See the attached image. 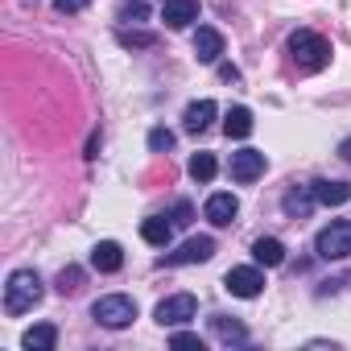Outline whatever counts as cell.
Listing matches in <instances>:
<instances>
[{"label": "cell", "mask_w": 351, "mask_h": 351, "mask_svg": "<svg viewBox=\"0 0 351 351\" xmlns=\"http://www.w3.org/2000/svg\"><path fill=\"white\" fill-rule=\"evenodd\" d=\"M141 236H145V244H153V248H165V244L173 240V219L165 223L161 215H153V219H145V223H141Z\"/></svg>", "instance_id": "ac0fdd59"}, {"label": "cell", "mask_w": 351, "mask_h": 351, "mask_svg": "<svg viewBox=\"0 0 351 351\" xmlns=\"http://www.w3.org/2000/svg\"><path fill=\"white\" fill-rule=\"evenodd\" d=\"M203 215H207L215 228H228V223L240 215V199H236V195H228V191H219V195H211V199H207Z\"/></svg>", "instance_id": "30bf717a"}, {"label": "cell", "mask_w": 351, "mask_h": 351, "mask_svg": "<svg viewBox=\"0 0 351 351\" xmlns=\"http://www.w3.org/2000/svg\"><path fill=\"white\" fill-rule=\"evenodd\" d=\"M211 330H215V339L219 343H248V330L236 322V318H228V314H211Z\"/></svg>", "instance_id": "e0dca14e"}, {"label": "cell", "mask_w": 351, "mask_h": 351, "mask_svg": "<svg viewBox=\"0 0 351 351\" xmlns=\"http://www.w3.org/2000/svg\"><path fill=\"white\" fill-rule=\"evenodd\" d=\"M219 75H223L228 83H236V79H240V71H236V66H219Z\"/></svg>", "instance_id": "f1b7e54d"}, {"label": "cell", "mask_w": 351, "mask_h": 351, "mask_svg": "<svg viewBox=\"0 0 351 351\" xmlns=\"http://www.w3.org/2000/svg\"><path fill=\"white\" fill-rule=\"evenodd\" d=\"M54 343H58L54 322H38V326H29V330L21 335V347H25V351H54Z\"/></svg>", "instance_id": "9a60e30c"}, {"label": "cell", "mask_w": 351, "mask_h": 351, "mask_svg": "<svg viewBox=\"0 0 351 351\" xmlns=\"http://www.w3.org/2000/svg\"><path fill=\"white\" fill-rule=\"evenodd\" d=\"M215 169H219V165H215L211 153H195V157H191V178H195V182H211Z\"/></svg>", "instance_id": "44dd1931"}, {"label": "cell", "mask_w": 351, "mask_h": 351, "mask_svg": "<svg viewBox=\"0 0 351 351\" xmlns=\"http://www.w3.org/2000/svg\"><path fill=\"white\" fill-rule=\"evenodd\" d=\"M161 21L169 29H186L191 21H199V0H161Z\"/></svg>", "instance_id": "9c48e42d"}, {"label": "cell", "mask_w": 351, "mask_h": 351, "mask_svg": "<svg viewBox=\"0 0 351 351\" xmlns=\"http://www.w3.org/2000/svg\"><path fill=\"white\" fill-rule=\"evenodd\" d=\"M211 256H215V240H211V236H195V240H186L178 252H165L161 265L178 269V265H203V261H211Z\"/></svg>", "instance_id": "8992f818"}, {"label": "cell", "mask_w": 351, "mask_h": 351, "mask_svg": "<svg viewBox=\"0 0 351 351\" xmlns=\"http://www.w3.org/2000/svg\"><path fill=\"white\" fill-rule=\"evenodd\" d=\"M289 54H293L298 71L314 75V71H322L330 62V42L318 38V34H310V29H293L289 34Z\"/></svg>", "instance_id": "7a4b0ae2"}, {"label": "cell", "mask_w": 351, "mask_h": 351, "mask_svg": "<svg viewBox=\"0 0 351 351\" xmlns=\"http://www.w3.org/2000/svg\"><path fill=\"white\" fill-rule=\"evenodd\" d=\"M54 5H58V13H83L91 0H54Z\"/></svg>", "instance_id": "4316f807"}, {"label": "cell", "mask_w": 351, "mask_h": 351, "mask_svg": "<svg viewBox=\"0 0 351 351\" xmlns=\"http://www.w3.org/2000/svg\"><path fill=\"white\" fill-rule=\"evenodd\" d=\"M223 289L236 293V298H256V293L265 289V273L252 269V265H240V269H232V273L223 277Z\"/></svg>", "instance_id": "52a82bcc"}, {"label": "cell", "mask_w": 351, "mask_h": 351, "mask_svg": "<svg viewBox=\"0 0 351 351\" xmlns=\"http://www.w3.org/2000/svg\"><path fill=\"white\" fill-rule=\"evenodd\" d=\"M314 248H318L322 261H347V256H351V219H335V223H326V228L318 232Z\"/></svg>", "instance_id": "277c9868"}, {"label": "cell", "mask_w": 351, "mask_h": 351, "mask_svg": "<svg viewBox=\"0 0 351 351\" xmlns=\"http://www.w3.org/2000/svg\"><path fill=\"white\" fill-rule=\"evenodd\" d=\"M219 54H223V34L203 25V29L195 34V58H199V62H219Z\"/></svg>", "instance_id": "4fadbf2b"}, {"label": "cell", "mask_w": 351, "mask_h": 351, "mask_svg": "<svg viewBox=\"0 0 351 351\" xmlns=\"http://www.w3.org/2000/svg\"><path fill=\"white\" fill-rule=\"evenodd\" d=\"M265 173V153L261 149H240L232 153V178L236 182H256Z\"/></svg>", "instance_id": "ba28073f"}, {"label": "cell", "mask_w": 351, "mask_h": 351, "mask_svg": "<svg viewBox=\"0 0 351 351\" xmlns=\"http://www.w3.org/2000/svg\"><path fill=\"white\" fill-rule=\"evenodd\" d=\"M79 289H83V269H79V265H66V269L58 273V293H62V298H75Z\"/></svg>", "instance_id": "7402d4cb"}, {"label": "cell", "mask_w": 351, "mask_h": 351, "mask_svg": "<svg viewBox=\"0 0 351 351\" xmlns=\"http://www.w3.org/2000/svg\"><path fill=\"white\" fill-rule=\"evenodd\" d=\"M191 215H195V207L182 199V203H173V215H169V219H173V228H186V223H191Z\"/></svg>", "instance_id": "d4e9b609"}, {"label": "cell", "mask_w": 351, "mask_h": 351, "mask_svg": "<svg viewBox=\"0 0 351 351\" xmlns=\"http://www.w3.org/2000/svg\"><path fill=\"white\" fill-rule=\"evenodd\" d=\"M38 302H42V277L34 269H17L9 277V285H5V314L17 318V314L34 310Z\"/></svg>", "instance_id": "6da1fadb"}, {"label": "cell", "mask_w": 351, "mask_h": 351, "mask_svg": "<svg viewBox=\"0 0 351 351\" xmlns=\"http://www.w3.org/2000/svg\"><path fill=\"white\" fill-rule=\"evenodd\" d=\"M215 99H195L191 108H186V116H182V128L186 132H207L211 128V120H215Z\"/></svg>", "instance_id": "7c38bea8"}, {"label": "cell", "mask_w": 351, "mask_h": 351, "mask_svg": "<svg viewBox=\"0 0 351 351\" xmlns=\"http://www.w3.org/2000/svg\"><path fill=\"white\" fill-rule=\"evenodd\" d=\"M91 318H95L99 326H108V330H124V326L136 318V302L124 298V293H108V298H99V302L91 306Z\"/></svg>", "instance_id": "3957f363"}, {"label": "cell", "mask_w": 351, "mask_h": 351, "mask_svg": "<svg viewBox=\"0 0 351 351\" xmlns=\"http://www.w3.org/2000/svg\"><path fill=\"white\" fill-rule=\"evenodd\" d=\"M145 17H149L145 5H128V9H124V21H145Z\"/></svg>", "instance_id": "83f0119b"}, {"label": "cell", "mask_w": 351, "mask_h": 351, "mask_svg": "<svg viewBox=\"0 0 351 351\" xmlns=\"http://www.w3.org/2000/svg\"><path fill=\"white\" fill-rule=\"evenodd\" d=\"M169 347H191V351H203V339L199 335H191V330H178L169 339Z\"/></svg>", "instance_id": "cb8c5ba5"}, {"label": "cell", "mask_w": 351, "mask_h": 351, "mask_svg": "<svg viewBox=\"0 0 351 351\" xmlns=\"http://www.w3.org/2000/svg\"><path fill=\"white\" fill-rule=\"evenodd\" d=\"M281 207H285V215H293V219H306V215H310V207H314V191H310V186H302V191H289V195L281 199Z\"/></svg>", "instance_id": "ffe728a7"}, {"label": "cell", "mask_w": 351, "mask_h": 351, "mask_svg": "<svg viewBox=\"0 0 351 351\" xmlns=\"http://www.w3.org/2000/svg\"><path fill=\"white\" fill-rule=\"evenodd\" d=\"M149 149H153V153H169V149H173V132H169V128H153V132H149Z\"/></svg>", "instance_id": "603a6c76"}, {"label": "cell", "mask_w": 351, "mask_h": 351, "mask_svg": "<svg viewBox=\"0 0 351 351\" xmlns=\"http://www.w3.org/2000/svg\"><path fill=\"white\" fill-rule=\"evenodd\" d=\"M195 314H199L195 293H173V298L157 302V322H161V326H182V322H191Z\"/></svg>", "instance_id": "5b68a950"}, {"label": "cell", "mask_w": 351, "mask_h": 351, "mask_svg": "<svg viewBox=\"0 0 351 351\" xmlns=\"http://www.w3.org/2000/svg\"><path fill=\"white\" fill-rule=\"evenodd\" d=\"M120 46H153V34H120Z\"/></svg>", "instance_id": "484cf974"}, {"label": "cell", "mask_w": 351, "mask_h": 351, "mask_svg": "<svg viewBox=\"0 0 351 351\" xmlns=\"http://www.w3.org/2000/svg\"><path fill=\"white\" fill-rule=\"evenodd\" d=\"M252 256H256V265L277 269V265L285 261V244H281V240H273V236H261V240L252 244Z\"/></svg>", "instance_id": "d6986e66"}, {"label": "cell", "mask_w": 351, "mask_h": 351, "mask_svg": "<svg viewBox=\"0 0 351 351\" xmlns=\"http://www.w3.org/2000/svg\"><path fill=\"white\" fill-rule=\"evenodd\" d=\"M223 132H228L232 141H244V136L252 132V112H248L244 104L228 108V116H223Z\"/></svg>", "instance_id": "2e32d148"}, {"label": "cell", "mask_w": 351, "mask_h": 351, "mask_svg": "<svg viewBox=\"0 0 351 351\" xmlns=\"http://www.w3.org/2000/svg\"><path fill=\"white\" fill-rule=\"evenodd\" d=\"M91 265H95L99 273H116V269L124 265V252H120V244H116V240H99V244L91 248Z\"/></svg>", "instance_id": "5bb4252c"}, {"label": "cell", "mask_w": 351, "mask_h": 351, "mask_svg": "<svg viewBox=\"0 0 351 351\" xmlns=\"http://www.w3.org/2000/svg\"><path fill=\"white\" fill-rule=\"evenodd\" d=\"M310 191H314V203H322V207H343V203H351V182L318 178V182H310Z\"/></svg>", "instance_id": "8fae6325"}, {"label": "cell", "mask_w": 351, "mask_h": 351, "mask_svg": "<svg viewBox=\"0 0 351 351\" xmlns=\"http://www.w3.org/2000/svg\"><path fill=\"white\" fill-rule=\"evenodd\" d=\"M339 157H343V161H351V136H347V141L339 145Z\"/></svg>", "instance_id": "f546056e"}]
</instances>
